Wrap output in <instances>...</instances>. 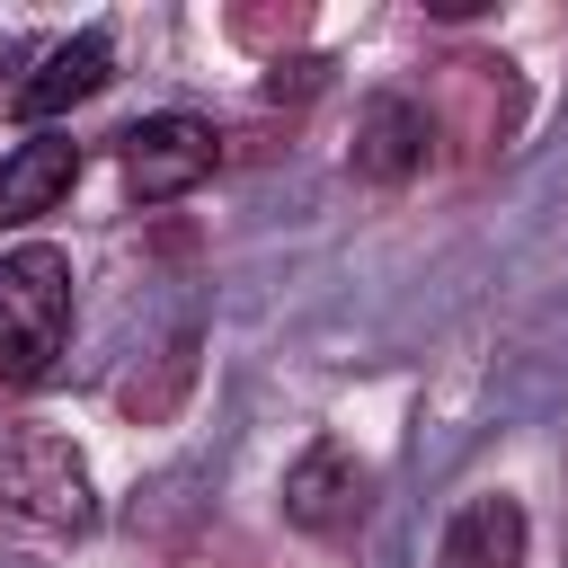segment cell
Here are the masks:
<instances>
[{"mask_svg": "<svg viewBox=\"0 0 568 568\" xmlns=\"http://www.w3.org/2000/svg\"><path fill=\"white\" fill-rule=\"evenodd\" d=\"M71 346V257L62 248H18L0 257V382L36 390Z\"/></svg>", "mask_w": 568, "mask_h": 568, "instance_id": "1", "label": "cell"}, {"mask_svg": "<svg viewBox=\"0 0 568 568\" xmlns=\"http://www.w3.org/2000/svg\"><path fill=\"white\" fill-rule=\"evenodd\" d=\"M0 515H18L27 532H89L98 524V488H89V462L71 453V435H53V426L0 435Z\"/></svg>", "mask_w": 568, "mask_h": 568, "instance_id": "2", "label": "cell"}, {"mask_svg": "<svg viewBox=\"0 0 568 568\" xmlns=\"http://www.w3.org/2000/svg\"><path fill=\"white\" fill-rule=\"evenodd\" d=\"M213 160H222V142H213L204 115H142L124 133V186H133V204H169V195L204 186Z\"/></svg>", "mask_w": 568, "mask_h": 568, "instance_id": "3", "label": "cell"}, {"mask_svg": "<svg viewBox=\"0 0 568 568\" xmlns=\"http://www.w3.org/2000/svg\"><path fill=\"white\" fill-rule=\"evenodd\" d=\"M106 80H115V44H106L98 27H80V36H62V44H44L27 80H9V115H27V124H44V115H62V106H80V98H98Z\"/></svg>", "mask_w": 568, "mask_h": 568, "instance_id": "4", "label": "cell"}, {"mask_svg": "<svg viewBox=\"0 0 568 568\" xmlns=\"http://www.w3.org/2000/svg\"><path fill=\"white\" fill-rule=\"evenodd\" d=\"M80 186V142L71 133H27L9 160H0V231H18V222H44L62 195Z\"/></svg>", "mask_w": 568, "mask_h": 568, "instance_id": "5", "label": "cell"}, {"mask_svg": "<svg viewBox=\"0 0 568 568\" xmlns=\"http://www.w3.org/2000/svg\"><path fill=\"white\" fill-rule=\"evenodd\" d=\"M355 506H364V479H355V462H346L337 444H311V453L284 470V515H293L302 532H337V524H355Z\"/></svg>", "mask_w": 568, "mask_h": 568, "instance_id": "6", "label": "cell"}, {"mask_svg": "<svg viewBox=\"0 0 568 568\" xmlns=\"http://www.w3.org/2000/svg\"><path fill=\"white\" fill-rule=\"evenodd\" d=\"M417 160H426V115L408 98H364V115H355V169L382 178V186H399Z\"/></svg>", "mask_w": 568, "mask_h": 568, "instance_id": "7", "label": "cell"}, {"mask_svg": "<svg viewBox=\"0 0 568 568\" xmlns=\"http://www.w3.org/2000/svg\"><path fill=\"white\" fill-rule=\"evenodd\" d=\"M444 568H524V506L515 497H470L444 532Z\"/></svg>", "mask_w": 568, "mask_h": 568, "instance_id": "8", "label": "cell"}]
</instances>
